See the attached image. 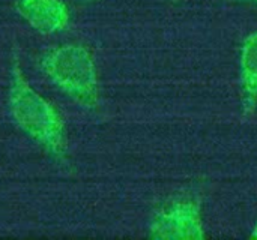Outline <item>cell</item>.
I'll list each match as a JSON object with an SVG mask.
<instances>
[{
	"instance_id": "cell-1",
	"label": "cell",
	"mask_w": 257,
	"mask_h": 240,
	"mask_svg": "<svg viewBox=\"0 0 257 240\" xmlns=\"http://www.w3.org/2000/svg\"><path fill=\"white\" fill-rule=\"evenodd\" d=\"M9 108L21 129L51 153L62 155L65 147L62 120L56 110L27 84L18 66L12 71Z\"/></svg>"
},
{
	"instance_id": "cell-2",
	"label": "cell",
	"mask_w": 257,
	"mask_h": 240,
	"mask_svg": "<svg viewBox=\"0 0 257 240\" xmlns=\"http://www.w3.org/2000/svg\"><path fill=\"white\" fill-rule=\"evenodd\" d=\"M48 78L77 101L93 105L98 98L96 72L87 48L65 45L48 53L42 60Z\"/></svg>"
},
{
	"instance_id": "cell-3",
	"label": "cell",
	"mask_w": 257,
	"mask_h": 240,
	"mask_svg": "<svg viewBox=\"0 0 257 240\" xmlns=\"http://www.w3.org/2000/svg\"><path fill=\"white\" fill-rule=\"evenodd\" d=\"M149 236L155 239H203L206 233L200 203L187 198L166 207L151 222Z\"/></svg>"
},
{
	"instance_id": "cell-4",
	"label": "cell",
	"mask_w": 257,
	"mask_h": 240,
	"mask_svg": "<svg viewBox=\"0 0 257 240\" xmlns=\"http://www.w3.org/2000/svg\"><path fill=\"white\" fill-rule=\"evenodd\" d=\"M17 9L33 29L44 33L59 32L69 21L68 8L62 0H18Z\"/></svg>"
},
{
	"instance_id": "cell-5",
	"label": "cell",
	"mask_w": 257,
	"mask_h": 240,
	"mask_svg": "<svg viewBox=\"0 0 257 240\" xmlns=\"http://www.w3.org/2000/svg\"><path fill=\"white\" fill-rule=\"evenodd\" d=\"M239 84L242 113L248 116L257 104V30L245 38L241 47Z\"/></svg>"
},
{
	"instance_id": "cell-6",
	"label": "cell",
	"mask_w": 257,
	"mask_h": 240,
	"mask_svg": "<svg viewBox=\"0 0 257 240\" xmlns=\"http://www.w3.org/2000/svg\"><path fill=\"white\" fill-rule=\"evenodd\" d=\"M250 237H253V239H257V221H256V224H254V228H253L251 234H250Z\"/></svg>"
},
{
	"instance_id": "cell-7",
	"label": "cell",
	"mask_w": 257,
	"mask_h": 240,
	"mask_svg": "<svg viewBox=\"0 0 257 240\" xmlns=\"http://www.w3.org/2000/svg\"><path fill=\"white\" fill-rule=\"evenodd\" d=\"M242 2H251V3H256L257 5V0H242Z\"/></svg>"
}]
</instances>
